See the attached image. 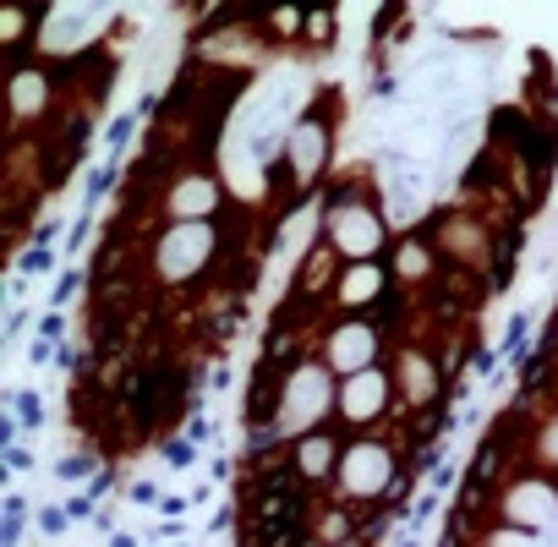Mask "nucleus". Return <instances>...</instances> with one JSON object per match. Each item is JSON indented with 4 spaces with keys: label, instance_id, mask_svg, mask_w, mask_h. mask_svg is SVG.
<instances>
[{
    "label": "nucleus",
    "instance_id": "f257e3e1",
    "mask_svg": "<svg viewBox=\"0 0 558 547\" xmlns=\"http://www.w3.org/2000/svg\"><path fill=\"white\" fill-rule=\"evenodd\" d=\"M318 197H324L318 241H329L340 252V263H384L395 252V219L384 214L389 197H384L373 165L335 170Z\"/></svg>",
    "mask_w": 558,
    "mask_h": 547
},
{
    "label": "nucleus",
    "instance_id": "f03ea898",
    "mask_svg": "<svg viewBox=\"0 0 558 547\" xmlns=\"http://www.w3.org/2000/svg\"><path fill=\"white\" fill-rule=\"evenodd\" d=\"M335 132H340V94L318 88V99L286 126V143H279V154L263 170V181L274 192H286V203H302V197L324 192L329 175H335V165H329Z\"/></svg>",
    "mask_w": 558,
    "mask_h": 547
},
{
    "label": "nucleus",
    "instance_id": "7ed1b4c3",
    "mask_svg": "<svg viewBox=\"0 0 558 547\" xmlns=\"http://www.w3.org/2000/svg\"><path fill=\"white\" fill-rule=\"evenodd\" d=\"M313 351H318V362H324L335 378H356V373L389 362L395 335H389L384 313H373V318H329Z\"/></svg>",
    "mask_w": 558,
    "mask_h": 547
},
{
    "label": "nucleus",
    "instance_id": "20e7f679",
    "mask_svg": "<svg viewBox=\"0 0 558 547\" xmlns=\"http://www.w3.org/2000/svg\"><path fill=\"white\" fill-rule=\"evenodd\" d=\"M400 422V389L389 362L367 367L356 378H340V400H335V427L345 438H367V433H389Z\"/></svg>",
    "mask_w": 558,
    "mask_h": 547
},
{
    "label": "nucleus",
    "instance_id": "39448f33",
    "mask_svg": "<svg viewBox=\"0 0 558 547\" xmlns=\"http://www.w3.org/2000/svg\"><path fill=\"white\" fill-rule=\"evenodd\" d=\"M389 291H395L389 263H345L329 285V313L335 318H373L389 307Z\"/></svg>",
    "mask_w": 558,
    "mask_h": 547
},
{
    "label": "nucleus",
    "instance_id": "423d86ee",
    "mask_svg": "<svg viewBox=\"0 0 558 547\" xmlns=\"http://www.w3.org/2000/svg\"><path fill=\"white\" fill-rule=\"evenodd\" d=\"M340 454H345V433H340V427H318V433L286 443V465H291V476H296L307 493H329V487H335Z\"/></svg>",
    "mask_w": 558,
    "mask_h": 547
},
{
    "label": "nucleus",
    "instance_id": "0eeeda50",
    "mask_svg": "<svg viewBox=\"0 0 558 547\" xmlns=\"http://www.w3.org/2000/svg\"><path fill=\"white\" fill-rule=\"evenodd\" d=\"M7 94H12V126H17V132H34V126H45V116L61 105V83H56V72H45L39 61H23V66H12V77H7Z\"/></svg>",
    "mask_w": 558,
    "mask_h": 547
},
{
    "label": "nucleus",
    "instance_id": "6e6552de",
    "mask_svg": "<svg viewBox=\"0 0 558 547\" xmlns=\"http://www.w3.org/2000/svg\"><path fill=\"white\" fill-rule=\"evenodd\" d=\"M88 465H94V454H72V460L61 454V460H56V482H83Z\"/></svg>",
    "mask_w": 558,
    "mask_h": 547
},
{
    "label": "nucleus",
    "instance_id": "1a4fd4ad",
    "mask_svg": "<svg viewBox=\"0 0 558 547\" xmlns=\"http://www.w3.org/2000/svg\"><path fill=\"white\" fill-rule=\"evenodd\" d=\"M132 503H165L159 482H132Z\"/></svg>",
    "mask_w": 558,
    "mask_h": 547
},
{
    "label": "nucleus",
    "instance_id": "9d476101",
    "mask_svg": "<svg viewBox=\"0 0 558 547\" xmlns=\"http://www.w3.org/2000/svg\"><path fill=\"white\" fill-rule=\"evenodd\" d=\"M542 362H547V373H553V389H558V324H553V335H547V351H542Z\"/></svg>",
    "mask_w": 558,
    "mask_h": 547
},
{
    "label": "nucleus",
    "instance_id": "9b49d317",
    "mask_svg": "<svg viewBox=\"0 0 558 547\" xmlns=\"http://www.w3.org/2000/svg\"><path fill=\"white\" fill-rule=\"evenodd\" d=\"M7 465H12V471H28V465H34V454H28V449H17V443H12V449H7Z\"/></svg>",
    "mask_w": 558,
    "mask_h": 547
},
{
    "label": "nucleus",
    "instance_id": "f8f14e48",
    "mask_svg": "<svg viewBox=\"0 0 558 547\" xmlns=\"http://www.w3.org/2000/svg\"><path fill=\"white\" fill-rule=\"evenodd\" d=\"M181 547H192V542H181Z\"/></svg>",
    "mask_w": 558,
    "mask_h": 547
},
{
    "label": "nucleus",
    "instance_id": "ddd939ff",
    "mask_svg": "<svg viewBox=\"0 0 558 547\" xmlns=\"http://www.w3.org/2000/svg\"><path fill=\"white\" fill-rule=\"evenodd\" d=\"M553 400H558V389H553Z\"/></svg>",
    "mask_w": 558,
    "mask_h": 547
}]
</instances>
